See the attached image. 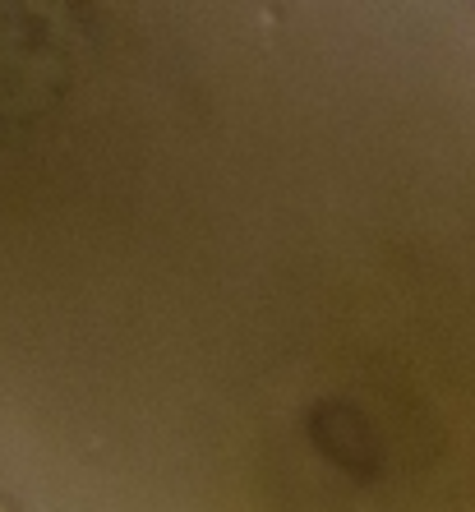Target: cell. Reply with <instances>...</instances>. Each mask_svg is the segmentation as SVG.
I'll return each mask as SVG.
<instances>
[{
	"label": "cell",
	"mask_w": 475,
	"mask_h": 512,
	"mask_svg": "<svg viewBox=\"0 0 475 512\" xmlns=\"http://www.w3.org/2000/svg\"><path fill=\"white\" fill-rule=\"evenodd\" d=\"M70 70V0H0V107L37 111Z\"/></svg>",
	"instance_id": "1"
},
{
	"label": "cell",
	"mask_w": 475,
	"mask_h": 512,
	"mask_svg": "<svg viewBox=\"0 0 475 512\" xmlns=\"http://www.w3.org/2000/svg\"><path fill=\"white\" fill-rule=\"evenodd\" d=\"M0 512H14V508H10V503H5V499H0Z\"/></svg>",
	"instance_id": "2"
}]
</instances>
